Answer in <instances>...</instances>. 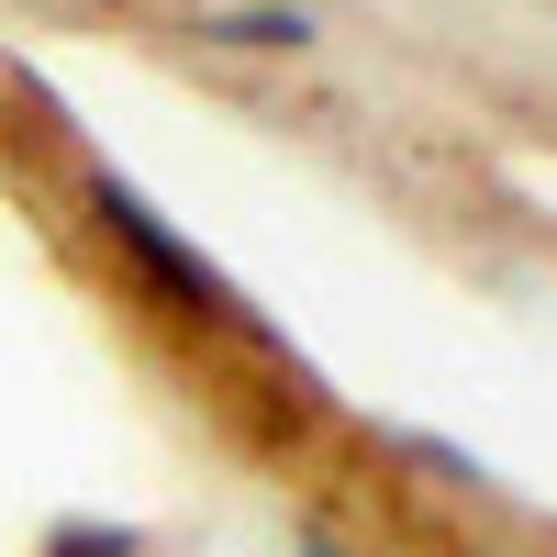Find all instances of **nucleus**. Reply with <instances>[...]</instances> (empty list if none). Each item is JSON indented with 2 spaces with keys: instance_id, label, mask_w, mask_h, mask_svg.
Wrapping results in <instances>:
<instances>
[{
  "instance_id": "f257e3e1",
  "label": "nucleus",
  "mask_w": 557,
  "mask_h": 557,
  "mask_svg": "<svg viewBox=\"0 0 557 557\" xmlns=\"http://www.w3.org/2000/svg\"><path fill=\"white\" fill-rule=\"evenodd\" d=\"M89 223H101V235L134 257V278H146V290L168 301V312H190V323H223V335H268V323L246 312V290H235V278H223L190 235H178V223L146 201V190H134V178H112V168H89Z\"/></svg>"
},
{
  "instance_id": "f03ea898",
  "label": "nucleus",
  "mask_w": 557,
  "mask_h": 557,
  "mask_svg": "<svg viewBox=\"0 0 557 557\" xmlns=\"http://www.w3.org/2000/svg\"><path fill=\"white\" fill-rule=\"evenodd\" d=\"M201 45H235V57H301L312 12L301 0H246V12H201Z\"/></svg>"
},
{
  "instance_id": "7ed1b4c3",
  "label": "nucleus",
  "mask_w": 557,
  "mask_h": 557,
  "mask_svg": "<svg viewBox=\"0 0 557 557\" xmlns=\"http://www.w3.org/2000/svg\"><path fill=\"white\" fill-rule=\"evenodd\" d=\"M34 557H146V524H101V513H57Z\"/></svg>"
},
{
  "instance_id": "20e7f679",
  "label": "nucleus",
  "mask_w": 557,
  "mask_h": 557,
  "mask_svg": "<svg viewBox=\"0 0 557 557\" xmlns=\"http://www.w3.org/2000/svg\"><path fill=\"white\" fill-rule=\"evenodd\" d=\"M401 457H412V469H435V480H457V491H491V469H480L469 446H446V435H401Z\"/></svg>"
},
{
  "instance_id": "39448f33",
  "label": "nucleus",
  "mask_w": 557,
  "mask_h": 557,
  "mask_svg": "<svg viewBox=\"0 0 557 557\" xmlns=\"http://www.w3.org/2000/svg\"><path fill=\"white\" fill-rule=\"evenodd\" d=\"M290 557H357V546H335L323 524H301V546H290Z\"/></svg>"
}]
</instances>
